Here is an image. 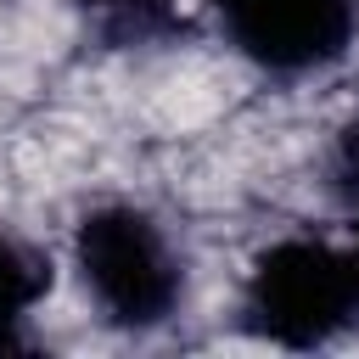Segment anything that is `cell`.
Instances as JSON below:
<instances>
[{
  "label": "cell",
  "mask_w": 359,
  "mask_h": 359,
  "mask_svg": "<svg viewBox=\"0 0 359 359\" xmlns=\"http://www.w3.org/2000/svg\"><path fill=\"white\" fill-rule=\"evenodd\" d=\"M84 314L118 337H157L185 320L196 292V258L168 208L146 196H95L73 213L62 252Z\"/></svg>",
  "instance_id": "1"
},
{
  "label": "cell",
  "mask_w": 359,
  "mask_h": 359,
  "mask_svg": "<svg viewBox=\"0 0 359 359\" xmlns=\"http://www.w3.org/2000/svg\"><path fill=\"white\" fill-rule=\"evenodd\" d=\"M236 320L252 342L331 348L359 325V275L342 224H275L264 230L230 286Z\"/></svg>",
  "instance_id": "2"
},
{
  "label": "cell",
  "mask_w": 359,
  "mask_h": 359,
  "mask_svg": "<svg viewBox=\"0 0 359 359\" xmlns=\"http://www.w3.org/2000/svg\"><path fill=\"white\" fill-rule=\"evenodd\" d=\"M213 45L252 79L314 90L359 56V0H202Z\"/></svg>",
  "instance_id": "3"
},
{
  "label": "cell",
  "mask_w": 359,
  "mask_h": 359,
  "mask_svg": "<svg viewBox=\"0 0 359 359\" xmlns=\"http://www.w3.org/2000/svg\"><path fill=\"white\" fill-rule=\"evenodd\" d=\"M56 252H45L39 241L0 230V348H22L28 325L45 314L50 292H56Z\"/></svg>",
  "instance_id": "4"
},
{
  "label": "cell",
  "mask_w": 359,
  "mask_h": 359,
  "mask_svg": "<svg viewBox=\"0 0 359 359\" xmlns=\"http://www.w3.org/2000/svg\"><path fill=\"white\" fill-rule=\"evenodd\" d=\"M342 236H348V252H353V275H359V208L348 213V224H342Z\"/></svg>",
  "instance_id": "5"
}]
</instances>
